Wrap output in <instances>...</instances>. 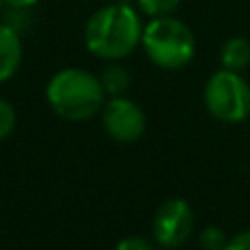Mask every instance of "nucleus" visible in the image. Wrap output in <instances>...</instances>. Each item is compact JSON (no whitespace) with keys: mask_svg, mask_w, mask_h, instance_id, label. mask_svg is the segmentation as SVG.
<instances>
[{"mask_svg":"<svg viewBox=\"0 0 250 250\" xmlns=\"http://www.w3.org/2000/svg\"><path fill=\"white\" fill-rule=\"evenodd\" d=\"M182 0H136L138 9L141 13L149 18H165V16H171L178 7H180Z\"/></svg>","mask_w":250,"mask_h":250,"instance_id":"9d476101","label":"nucleus"},{"mask_svg":"<svg viewBox=\"0 0 250 250\" xmlns=\"http://www.w3.org/2000/svg\"><path fill=\"white\" fill-rule=\"evenodd\" d=\"M104 127L114 141L119 143H134L145 134L147 117L136 101L127 97H110L101 110Z\"/></svg>","mask_w":250,"mask_h":250,"instance_id":"423d86ee","label":"nucleus"},{"mask_svg":"<svg viewBox=\"0 0 250 250\" xmlns=\"http://www.w3.org/2000/svg\"><path fill=\"white\" fill-rule=\"evenodd\" d=\"M105 97L99 75L83 68H64L46 83L48 105L64 121H88L101 114L108 101Z\"/></svg>","mask_w":250,"mask_h":250,"instance_id":"f03ea898","label":"nucleus"},{"mask_svg":"<svg viewBox=\"0 0 250 250\" xmlns=\"http://www.w3.org/2000/svg\"><path fill=\"white\" fill-rule=\"evenodd\" d=\"M220 60H222V66L226 70H239L248 68L250 66V42L246 38H230L224 42L220 51Z\"/></svg>","mask_w":250,"mask_h":250,"instance_id":"6e6552de","label":"nucleus"},{"mask_svg":"<svg viewBox=\"0 0 250 250\" xmlns=\"http://www.w3.org/2000/svg\"><path fill=\"white\" fill-rule=\"evenodd\" d=\"M9 9H31L33 4H38V0H2Z\"/></svg>","mask_w":250,"mask_h":250,"instance_id":"2eb2a0df","label":"nucleus"},{"mask_svg":"<svg viewBox=\"0 0 250 250\" xmlns=\"http://www.w3.org/2000/svg\"><path fill=\"white\" fill-rule=\"evenodd\" d=\"M195 226V215L189 202L182 198L165 200L154 213L151 222V233L158 246L173 250L180 248L191 237Z\"/></svg>","mask_w":250,"mask_h":250,"instance_id":"39448f33","label":"nucleus"},{"mask_svg":"<svg viewBox=\"0 0 250 250\" xmlns=\"http://www.w3.org/2000/svg\"><path fill=\"white\" fill-rule=\"evenodd\" d=\"M18 114L9 101L0 99V141H4L7 136H11V132L16 129Z\"/></svg>","mask_w":250,"mask_h":250,"instance_id":"f8f14e48","label":"nucleus"},{"mask_svg":"<svg viewBox=\"0 0 250 250\" xmlns=\"http://www.w3.org/2000/svg\"><path fill=\"white\" fill-rule=\"evenodd\" d=\"M208 114L222 123H242L250 117V86L235 70H217L204 88Z\"/></svg>","mask_w":250,"mask_h":250,"instance_id":"20e7f679","label":"nucleus"},{"mask_svg":"<svg viewBox=\"0 0 250 250\" xmlns=\"http://www.w3.org/2000/svg\"><path fill=\"white\" fill-rule=\"evenodd\" d=\"M2 4H4V2H2V0H0V9H2Z\"/></svg>","mask_w":250,"mask_h":250,"instance_id":"dca6fc26","label":"nucleus"},{"mask_svg":"<svg viewBox=\"0 0 250 250\" xmlns=\"http://www.w3.org/2000/svg\"><path fill=\"white\" fill-rule=\"evenodd\" d=\"M143 22L125 2L105 4L90 16L83 31L86 48L105 62H121L141 46Z\"/></svg>","mask_w":250,"mask_h":250,"instance_id":"f257e3e1","label":"nucleus"},{"mask_svg":"<svg viewBox=\"0 0 250 250\" xmlns=\"http://www.w3.org/2000/svg\"><path fill=\"white\" fill-rule=\"evenodd\" d=\"M224 250H250V230H244V233L230 237Z\"/></svg>","mask_w":250,"mask_h":250,"instance_id":"4468645a","label":"nucleus"},{"mask_svg":"<svg viewBox=\"0 0 250 250\" xmlns=\"http://www.w3.org/2000/svg\"><path fill=\"white\" fill-rule=\"evenodd\" d=\"M226 244H229V237L217 226H207L200 233V248L202 250H224Z\"/></svg>","mask_w":250,"mask_h":250,"instance_id":"9b49d317","label":"nucleus"},{"mask_svg":"<svg viewBox=\"0 0 250 250\" xmlns=\"http://www.w3.org/2000/svg\"><path fill=\"white\" fill-rule=\"evenodd\" d=\"M114 250H156V246L145 237H136V235H129V237L121 239L117 244Z\"/></svg>","mask_w":250,"mask_h":250,"instance_id":"ddd939ff","label":"nucleus"},{"mask_svg":"<svg viewBox=\"0 0 250 250\" xmlns=\"http://www.w3.org/2000/svg\"><path fill=\"white\" fill-rule=\"evenodd\" d=\"M22 64V40L13 26L0 22V83L9 82Z\"/></svg>","mask_w":250,"mask_h":250,"instance_id":"0eeeda50","label":"nucleus"},{"mask_svg":"<svg viewBox=\"0 0 250 250\" xmlns=\"http://www.w3.org/2000/svg\"><path fill=\"white\" fill-rule=\"evenodd\" d=\"M99 82L108 97H123L132 86V75H129V70L125 66L112 62V64H108L101 70Z\"/></svg>","mask_w":250,"mask_h":250,"instance_id":"1a4fd4ad","label":"nucleus"},{"mask_svg":"<svg viewBox=\"0 0 250 250\" xmlns=\"http://www.w3.org/2000/svg\"><path fill=\"white\" fill-rule=\"evenodd\" d=\"M141 46L151 64L165 70H180L193 60L195 38L182 20L173 16L151 18L143 26Z\"/></svg>","mask_w":250,"mask_h":250,"instance_id":"7ed1b4c3","label":"nucleus"}]
</instances>
